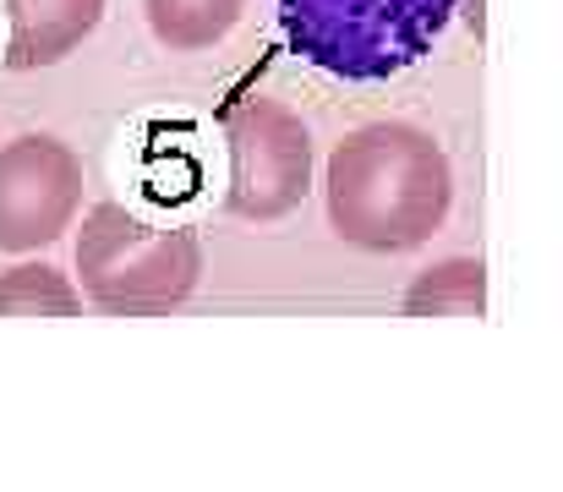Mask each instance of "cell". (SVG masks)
<instances>
[{"label":"cell","mask_w":563,"mask_h":492,"mask_svg":"<svg viewBox=\"0 0 563 492\" xmlns=\"http://www.w3.org/2000/svg\"><path fill=\"white\" fill-rule=\"evenodd\" d=\"M323 203L340 241L362 252H410L443 230L454 208V170L432 132L373 121L334 143Z\"/></svg>","instance_id":"obj_1"},{"label":"cell","mask_w":563,"mask_h":492,"mask_svg":"<svg viewBox=\"0 0 563 492\" xmlns=\"http://www.w3.org/2000/svg\"><path fill=\"white\" fill-rule=\"evenodd\" d=\"M202 247L187 225H154L126 203H99L77 230V296L110 318H154L197 291Z\"/></svg>","instance_id":"obj_3"},{"label":"cell","mask_w":563,"mask_h":492,"mask_svg":"<svg viewBox=\"0 0 563 492\" xmlns=\"http://www.w3.org/2000/svg\"><path fill=\"white\" fill-rule=\"evenodd\" d=\"M224 154H230V186L224 203L241 219L274 225L296 214L312 192V132L307 121L279 99H241L224 116Z\"/></svg>","instance_id":"obj_4"},{"label":"cell","mask_w":563,"mask_h":492,"mask_svg":"<svg viewBox=\"0 0 563 492\" xmlns=\"http://www.w3.org/2000/svg\"><path fill=\"white\" fill-rule=\"evenodd\" d=\"M143 11H148V28L165 50L202 55L235 33L246 0H143Z\"/></svg>","instance_id":"obj_7"},{"label":"cell","mask_w":563,"mask_h":492,"mask_svg":"<svg viewBox=\"0 0 563 492\" xmlns=\"http://www.w3.org/2000/svg\"><path fill=\"white\" fill-rule=\"evenodd\" d=\"M482 274H487V269H482V263H471V258L438 263V269L416 274V285H410L405 307H410L416 318H427V313H482V291H487V280H482Z\"/></svg>","instance_id":"obj_9"},{"label":"cell","mask_w":563,"mask_h":492,"mask_svg":"<svg viewBox=\"0 0 563 492\" xmlns=\"http://www.w3.org/2000/svg\"><path fill=\"white\" fill-rule=\"evenodd\" d=\"M82 214V160L49 138L22 132L0 149V252H38Z\"/></svg>","instance_id":"obj_5"},{"label":"cell","mask_w":563,"mask_h":492,"mask_svg":"<svg viewBox=\"0 0 563 492\" xmlns=\"http://www.w3.org/2000/svg\"><path fill=\"white\" fill-rule=\"evenodd\" d=\"M460 0H274L285 44L345 83H383L410 72L443 28L454 22Z\"/></svg>","instance_id":"obj_2"},{"label":"cell","mask_w":563,"mask_h":492,"mask_svg":"<svg viewBox=\"0 0 563 492\" xmlns=\"http://www.w3.org/2000/svg\"><path fill=\"white\" fill-rule=\"evenodd\" d=\"M5 11V66L38 72L66 61L104 22V0H0Z\"/></svg>","instance_id":"obj_6"},{"label":"cell","mask_w":563,"mask_h":492,"mask_svg":"<svg viewBox=\"0 0 563 492\" xmlns=\"http://www.w3.org/2000/svg\"><path fill=\"white\" fill-rule=\"evenodd\" d=\"M77 307V285H66V274L49 263H16L11 274H0V318H71Z\"/></svg>","instance_id":"obj_8"}]
</instances>
